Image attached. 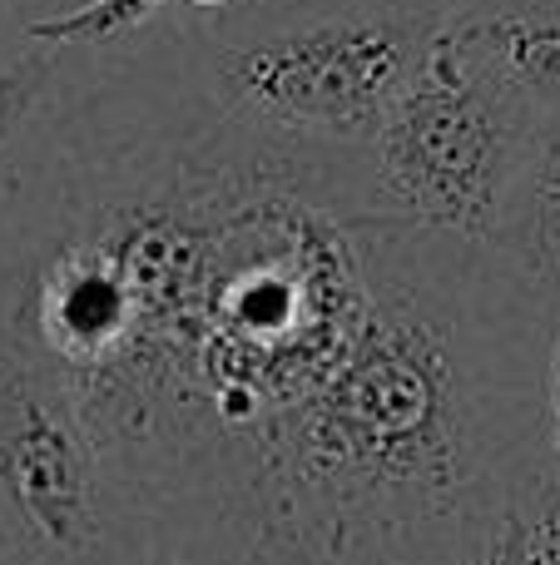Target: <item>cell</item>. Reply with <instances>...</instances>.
I'll return each mask as SVG.
<instances>
[{
	"mask_svg": "<svg viewBox=\"0 0 560 565\" xmlns=\"http://www.w3.org/2000/svg\"><path fill=\"white\" fill-rule=\"evenodd\" d=\"M6 20H10V0H0V30H6Z\"/></svg>",
	"mask_w": 560,
	"mask_h": 565,
	"instance_id": "cell-9",
	"label": "cell"
},
{
	"mask_svg": "<svg viewBox=\"0 0 560 565\" xmlns=\"http://www.w3.org/2000/svg\"><path fill=\"white\" fill-rule=\"evenodd\" d=\"M159 6L169 0H89V6L60 10V15H45L30 25V40L50 50H69V45H109V40L129 35L134 25H144ZM194 6H228V0H194Z\"/></svg>",
	"mask_w": 560,
	"mask_h": 565,
	"instance_id": "cell-7",
	"label": "cell"
},
{
	"mask_svg": "<svg viewBox=\"0 0 560 565\" xmlns=\"http://www.w3.org/2000/svg\"><path fill=\"white\" fill-rule=\"evenodd\" d=\"M367 318L159 565H492L551 471L560 312L486 244L357 209Z\"/></svg>",
	"mask_w": 560,
	"mask_h": 565,
	"instance_id": "cell-1",
	"label": "cell"
},
{
	"mask_svg": "<svg viewBox=\"0 0 560 565\" xmlns=\"http://www.w3.org/2000/svg\"><path fill=\"white\" fill-rule=\"evenodd\" d=\"M541 139L516 85L446 15L367 145V209L492 248Z\"/></svg>",
	"mask_w": 560,
	"mask_h": 565,
	"instance_id": "cell-3",
	"label": "cell"
},
{
	"mask_svg": "<svg viewBox=\"0 0 560 565\" xmlns=\"http://www.w3.org/2000/svg\"><path fill=\"white\" fill-rule=\"evenodd\" d=\"M442 25V0H228L194 40L198 99L268 145L363 159Z\"/></svg>",
	"mask_w": 560,
	"mask_h": 565,
	"instance_id": "cell-2",
	"label": "cell"
},
{
	"mask_svg": "<svg viewBox=\"0 0 560 565\" xmlns=\"http://www.w3.org/2000/svg\"><path fill=\"white\" fill-rule=\"evenodd\" d=\"M492 254L560 312V135L541 125L536 154L496 224Z\"/></svg>",
	"mask_w": 560,
	"mask_h": 565,
	"instance_id": "cell-6",
	"label": "cell"
},
{
	"mask_svg": "<svg viewBox=\"0 0 560 565\" xmlns=\"http://www.w3.org/2000/svg\"><path fill=\"white\" fill-rule=\"evenodd\" d=\"M452 20L496 60L531 115L560 135V0H476Z\"/></svg>",
	"mask_w": 560,
	"mask_h": 565,
	"instance_id": "cell-5",
	"label": "cell"
},
{
	"mask_svg": "<svg viewBox=\"0 0 560 565\" xmlns=\"http://www.w3.org/2000/svg\"><path fill=\"white\" fill-rule=\"evenodd\" d=\"M546 447L560 467V318L551 328V352H546Z\"/></svg>",
	"mask_w": 560,
	"mask_h": 565,
	"instance_id": "cell-8",
	"label": "cell"
},
{
	"mask_svg": "<svg viewBox=\"0 0 560 565\" xmlns=\"http://www.w3.org/2000/svg\"><path fill=\"white\" fill-rule=\"evenodd\" d=\"M0 565H144L75 377L0 312Z\"/></svg>",
	"mask_w": 560,
	"mask_h": 565,
	"instance_id": "cell-4",
	"label": "cell"
}]
</instances>
